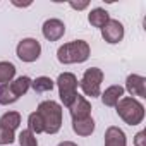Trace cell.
Returning a JSON list of instances; mask_svg holds the SVG:
<instances>
[{"instance_id": "obj_1", "label": "cell", "mask_w": 146, "mask_h": 146, "mask_svg": "<svg viewBox=\"0 0 146 146\" xmlns=\"http://www.w3.org/2000/svg\"><path fill=\"white\" fill-rule=\"evenodd\" d=\"M36 112L41 117L43 132L55 134V132L60 131V127H62V107L57 102H53V100L41 102L38 105V110Z\"/></svg>"}, {"instance_id": "obj_2", "label": "cell", "mask_w": 146, "mask_h": 146, "mask_svg": "<svg viewBox=\"0 0 146 146\" xmlns=\"http://www.w3.org/2000/svg\"><path fill=\"white\" fill-rule=\"evenodd\" d=\"M90 57V45L83 40H76L62 45L57 50V58L62 64H81Z\"/></svg>"}, {"instance_id": "obj_3", "label": "cell", "mask_w": 146, "mask_h": 146, "mask_svg": "<svg viewBox=\"0 0 146 146\" xmlns=\"http://www.w3.org/2000/svg\"><path fill=\"white\" fill-rule=\"evenodd\" d=\"M115 108L119 117L129 125H137L144 119V107L134 98H120Z\"/></svg>"}, {"instance_id": "obj_4", "label": "cell", "mask_w": 146, "mask_h": 146, "mask_svg": "<svg viewBox=\"0 0 146 146\" xmlns=\"http://www.w3.org/2000/svg\"><path fill=\"white\" fill-rule=\"evenodd\" d=\"M57 86H58V95L62 103L69 108L74 98L78 96V78L72 72H62L57 79Z\"/></svg>"}, {"instance_id": "obj_5", "label": "cell", "mask_w": 146, "mask_h": 146, "mask_svg": "<svg viewBox=\"0 0 146 146\" xmlns=\"http://www.w3.org/2000/svg\"><path fill=\"white\" fill-rule=\"evenodd\" d=\"M102 81H103V72L98 67H90L86 69L84 76L81 79V90L84 91V95L95 98L100 96V88H102Z\"/></svg>"}, {"instance_id": "obj_6", "label": "cell", "mask_w": 146, "mask_h": 146, "mask_svg": "<svg viewBox=\"0 0 146 146\" xmlns=\"http://www.w3.org/2000/svg\"><path fill=\"white\" fill-rule=\"evenodd\" d=\"M16 52L23 62H35V60H38V57L41 53V45L35 38H24L23 41H19Z\"/></svg>"}, {"instance_id": "obj_7", "label": "cell", "mask_w": 146, "mask_h": 146, "mask_svg": "<svg viewBox=\"0 0 146 146\" xmlns=\"http://www.w3.org/2000/svg\"><path fill=\"white\" fill-rule=\"evenodd\" d=\"M102 36L107 43L115 45L124 38V26L117 19H110L103 28H102Z\"/></svg>"}, {"instance_id": "obj_8", "label": "cell", "mask_w": 146, "mask_h": 146, "mask_svg": "<svg viewBox=\"0 0 146 146\" xmlns=\"http://www.w3.org/2000/svg\"><path fill=\"white\" fill-rule=\"evenodd\" d=\"M69 112H70V117H72V120H78V119L90 117V112H91V103H90V102H88L84 96L78 95V96L74 98V102L70 103V107H69Z\"/></svg>"}, {"instance_id": "obj_9", "label": "cell", "mask_w": 146, "mask_h": 146, "mask_svg": "<svg viewBox=\"0 0 146 146\" xmlns=\"http://www.w3.org/2000/svg\"><path fill=\"white\" fill-rule=\"evenodd\" d=\"M65 33V26L60 19H48L43 24V36L48 41H57L64 36Z\"/></svg>"}, {"instance_id": "obj_10", "label": "cell", "mask_w": 146, "mask_h": 146, "mask_svg": "<svg viewBox=\"0 0 146 146\" xmlns=\"http://www.w3.org/2000/svg\"><path fill=\"white\" fill-rule=\"evenodd\" d=\"M125 90L132 95V96H146V79L143 76L137 74H131L125 81Z\"/></svg>"}, {"instance_id": "obj_11", "label": "cell", "mask_w": 146, "mask_h": 146, "mask_svg": "<svg viewBox=\"0 0 146 146\" xmlns=\"http://www.w3.org/2000/svg\"><path fill=\"white\" fill-rule=\"evenodd\" d=\"M105 146H127L124 131L115 125L108 127L105 132Z\"/></svg>"}, {"instance_id": "obj_12", "label": "cell", "mask_w": 146, "mask_h": 146, "mask_svg": "<svg viewBox=\"0 0 146 146\" xmlns=\"http://www.w3.org/2000/svg\"><path fill=\"white\" fill-rule=\"evenodd\" d=\"M72 131L76 134H79V136H91L93 131H95V120L91 117L72 120Z\"/></svg>"}, {"instance_id": "obj_13", "label": "cell", "mask_w": 146, "mask_h": 146, "mask_svg": "<svg viewBox=\"0 0 146 146\" xmlns=\"http://www.w3.org/2000/svg\"><path fill=\"white\" fill-rule=\"evenodd\" d=\"M122 96H124V88L115 84V86H110L105 90V93L102 95V102L107 107H115Z\"/></svg>"}, {"instance_id": "obj_14", "label": "cell", "mask_w": 146, "mask_h": 146, "mask_svg": "<svg viewBox=\"0 0 146 146\" xmlns=\"http://www.w3.org/2000/svg\"><path fill=\"white\" fill-rule=\"evenodd\" d=\"M88 21L95 28H103L110 21V17H108V12L105 9H93L90 12V16H88Z\"/></svg>"}, {"instance_id": "obj_15", "label": "cell", "mask_w": 146, "mask_h": 146, "mask_svg": "<svg viewBox=\"0 0 146 146\" xmlns=\"http://www.w3.org/2000/svg\"><path fill=\"white\" fill-rule=\"evenodd\" d=\"M9 86H11L12 93L19 98V96L26 95V93H28V90L31 88V79H29L28 76H21V78H17L14 83H11Z\"/></svg>"}, {"instance_id": "obj_16", "label": "cell", "mask_w": 146, "mask_h": 146, "mask_svg": "<svg viewBox=\"0 0 146 146\" xmlns=\"http://www.w3.org/2000/svg\"><path fill=\"white\" fill-rule=\"evenodd\" d=\"M21 124V115L17 112H7L0 117V125L2 127H7L11 131H16Z\"/></svg>"}, {"instance_id": "obj_17", "label": "cell", "mask_w": 146, "mask_h": 146, "mask_svg": "<svg viewBox=\"0 0 146 146\" xmlns=\"http://www.w3.org/2000/svg\"><path fill=\"white\" fill-rule=\"evenodd\" d=\"M16 76V67L11 62H0V84H7Z\"/></svg>"}, {"instance_id": "obj_18", "label": "cell", "mask_w": 146, "mask_h": 146, "mask_svg": "<svg viewBox=\"0 0 146 146\" xmlns=\"http://www.w3.org/2000/svg\"><path fill=\"white\" fill-rule=\"evenodd\" d=\"M31 86H33V90L36 93H45V91H52L53 86H55V83L50 78L41 76V78H36L35 81H31Z\"/></svg>"}, {"instance_id": "obj_19", "label": "cell", "mask_w": 146, "mask_h": 146, "mask_svg": "<svg viewBox=\"0 0 146 146\" xmlns=\"http://www.w3.org/2000/svg\"><path fill=\"white\" fill-rule=\"evenodd\" d=\"M19 98L12 93L9 84H0V105H11L14 102H17Z\"/></svg>"}, {"instance_id": "obj_20", "label": "cell", "mask_w": 146, "mask_h": 146, "mask_svg": "<svg viewBox=\"0 0 146 146\" xmlns=\"http://www.w3.org/2000/svg\"><path fill=\"white\" fill-rule=\"evenodd\" d=\"M28 125H29V131L35 134H40V132H43V122H41V117L38 115V112H33V113H29V117H28Z\"/></svg>"}, {"instance_id": "obj_21", "label": "cell", "mask_w": 146, "mask_h": 146, "mask_svg": "<svg viewBox=\"0 0 146 146\" xmlns=\"http://www.w3.org/2000/svg\"><path fill=\"white\" fill-rule=\"evenodd\" d=\"M19 143H21V146H38L36 137H35V134H33L29 129L21 131V134H19Z\"/></svg>"}, {"instance_id": "obj_22", "label": "cell", "mask_w": 146, "mask_h": 146, "mask_svg": "<svg viewBox=\"0 0 146 146\" xmlns=\"http://www.w3.org/2000/svg\"><path fill=\"white\" fill-rule=\"evenodd\" d=\"M14 143V131L0 125V144H12Z\"/></svg>"}, {"instance_id": "obj_23", "label": "cell", "mask_w": 146, "mask_h": 146, "mask_svg": "<svg viewBox=\"0 0 146 146\" xmlns=\"http://www.w3.org/2000/svg\"><path fill=\"white\" fill-rule=\"evenodd\" d=\"M134 146H146V131H139L134 137Z\"/></svg>"}, {"instance_id": "obj_24", "label": "cell", "mask_w": 146, "mask_h": 146, "mask_svg": "<svg viewBox=\"0 0 146 146\" xmlns=\"http://www.w3.org/2000/svg\"><path fill=\"white\" fill-rule=\"evenodd\" d=\"M69 5L72 9H76V11H83L88 7V2H69Z\"/></svg>"}, {"instance_id": "obj_25", "label": "cell", "mask_w": 146, "mask_h": 146, "mask_svg": "<svg viewBox=\"0 0 146 146\" xmlns=\"http://www.w3.org/2000/svg\"><path fill=\"white\" fill-rule=\"evenodd\" d=\"M58 146H78L76 143H72V141H64V143H60Z\"/></svg>"}]
</instances>
